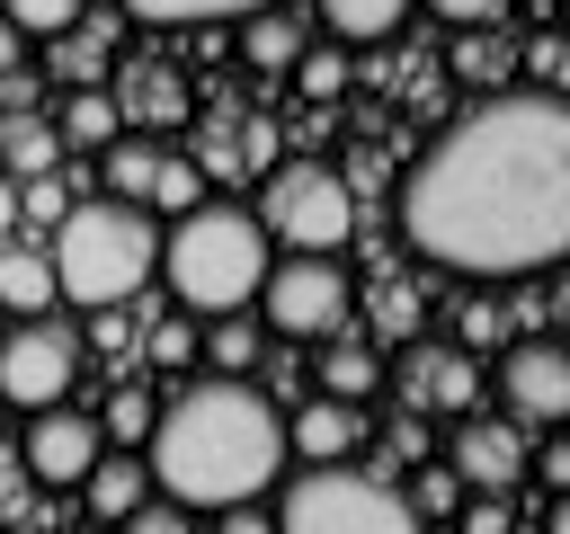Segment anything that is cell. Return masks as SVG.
Returning <instances> with one entry per match:
<instances>
[{"label": "cell", "mask_w": 570, "mask_h": 534, "mask_svg": "<svg viewBox=\"0 0 570 534\" xmlns=\"http://www.w3.org/2000/svg\"><path fill=\"white\" fill-rule=\"evenodd\" d=\"M534 481H543V490H561V481H570V454H561V445H543V454H534Z\"/></svg>", "instance_id": "8d00e7d4"}, {"label": "cell", "mask_w": 570, "mask_h": 534, "mask_svg": "<svg viewBox=\"0 0 570 534\" xmlns=\"http://www.w3.org/2000/svg\"><path fill=\"white\" fill-rule=\"evenodd\" d=\"M401 400H410V409H445V418H463V409L481 400V365H472V347L419 338V347L401 356Z\"/></svg>", "instance_id": "8fae6325"}, {"label": "cell", "mask_w": 570, "mask_h": 534, "mask_svg": "<svg viewBox=\"0 0 570 534\" xmlns=\"http://www.w3.org/2000/svg\"><path fill=\"white\" fill-rule=\"evenodd\" d=\"M107 454V436H98V418L89 409H36V427H27V481H45V490H80V472Z\"/></svg>", "instance_id": "30bf717a"}, {"label": "cell", "mask_w": 570, "mask_h": 534, "mask_svg": "<svg viewBox=\"0 0 570 534\" xmlns=\"http://www.w3.org/2000/svg\"><path fill=\"white\" fill-rule=\"evenodd\" d=\"M267 249H276V240L258 231L249 205L196 196V205L160 231V276H169V294H178L187 320H223V312H249V303H258V276L276 267Z\"/></svg>", "instance_id": "3957f363"}, {"label": "cell", "mask_w": 570, "mask_h": 534, "mask_svg": "<svg viewBox=\"0 0 570 534\" xmlns=\"http://www.w3.org/2000/svg\"><path fill=\"white\" fill-rule=\"evenodd\" d=\"M499 338V303H463V347H490Z\"/></svg>", "instance_id": "d590c367"}, {"label": "cell", "mask_w": 570, "mask_h": 534, "mask_svg": "<svg viewBox=\"0 0 570 534\" xmlns=\"http://www.w3.org/2000/svg\"><path fill=\"white\" fill-rule=\"evenodd\" d=\"M428 9H436L445 27H508V9H517V0H428Z\"/></svg>", "instance_id": "836d02e7"}, {"label": "cell", "mask_w": 570, "mask_h": 534, "mask_svg": "<svg viewBox=\"0 0 570 534\" xmlns=\"http://www.w3.org/2000/svg\"><path fill=\"white\" fill-rule=\"evenodd\" d=\"M321 392H330V400H356V409H365V400L383 392V356H374V347H356V338H338V347L321 356Z\"/></svg>", "instance_id": "7402d4cb"}, {"label": "cell", "mask_w": 570, "mask_h": 534, "mask_svg": "<svg viewBox=\"0 0 570 534\" xmlns=\"http://www.w3.org/2000/svg\"><path fill=\"white\" fill-rule=\"evenodd\" d=\"M80 490H89V516H98V525H116V516H134V507L151 498V472H142V454L107 445V454L80 472Z\"/></svg>", "instance_id": "9a60e30c"}, {"label": "cell", "mask_w": 570, "mask_h": 534, "mask_svg": "<svg viewBox=\"0 0 570 534\" xmlns=\"http://www.w3.org/2000/svg\"><path fill=\"white\" fill-rule=\"evenodd\" d=\"M142 445H151V463H142L151 490L178 498V507H232V498H258L285 472V418L240 374L187 383L169 409H151Z\"/></svg>", "instance_id": "7a4b0ae2"}, {"label": "cell", "mask_w": 570, "mask_h": 534, "mask_svg": "<svg viewBox=\"0 0 570 534\" xmlns=\"http://www.w3.org/2000/svg\"><path fill=\"white\" fill-rule=\"evenodd\" d=\"M223 534H276V516H267L258 498H232V507H223Z\"/></svg>", "instance_id": "e575fe53"}, {"label": "cell", "mask_w": 570, "mask_h": 534, "mask_svg": "<svg viewBox=\"0 0 570 534\" xmlns=\"http://www.w3.org/2000/svg\"><path fill=\"white\" fill-rule=\"evenodd\" d=\"M196 196H205V187H196V169H187V160H160V169H151V187H142V205H160V214H187Z\"/></svg>", "instance_id": "f546056e"}, {"label": "cell", "mask_w": 570, "mask_h": 534, "mask_svg": "<svg viewBox=\"0 0 570 534\" xmlns=\"http://www.w3.org/2000/svg\"><path fill=\"white\" fill-rule=\"evenodd\" d=\"M249 214H258L267 240L312 249V258H338V240L356 231V187L338 169H321V160H285V169H267V187H258Z\"/></svg>", "instance_id": "8992f818"}, {"label": "cell", "mask_w": 570, "mask_h": 534, "mask_svg": "<svg viewBox=\"0 0 570 534\" xmlns=\"http://www.w3.org/2000/svg\"><path fill=\"white\" fill-rule=\"evenodd\" d=\"M53 294L80 303V312H116L142 276H160V222L125 196H98V205H71L53 222Z\"/></svg>", "instance_id": "277c9868"}, {"label": "cell", "mask_w": 570, "mask_h": 534, "mask_svg": "<svg viewBox=\"0 0 570 534\" xmlns=\"http://www.w3.org/2000/svg\"><path fill=\"white\" fill-rule=\"evenodd\" d=\"M401 240L454 276H543L570 249V107L499 89L401 178Z\"/></svg>", "instance_id": "6da1fadb"}, {"label": "cell", "mask_w": 570, "mask_h": 534, "mask_svg": "<svg viewBox=\"0 0 570 534\" xmlns=\"http://www.w3.org/2000/svg\"><path fill=\"white\" fill-rule=\"evenodd\" d=\"M151 169H160V151H151V142H125V134L107 142V196H125V205H134V196L151 187Z\"/></svg>", "instance_id": "d4e9b609"}, {"label": "cell", "mask_w": 570, "mask_h": 534, "mask_svg": "<svg viewBox=\"0 0 570 534\" xmlns=\"http://www.w3.org/2000/svg\"><path fill=\"white\" fill-rule=\"evenodd\" d=\"M294 53H303V27H294L285 0L240 18V62H249V71H294Z\"/></svg>", "instance_id": "ac0fdd59"}, {"label": "cell", "mask_w": 570, "mask_h": 534, "mask_svg": "<svg viewBox=\"0 0 570 534\" xmlns=\"http://www.w3.org/2000/svg\"><path fill=\"white\" fill-rule=\"evenodd\" d=\"M53 169H62V134H53L45 116L9 107V116H0V178L27 187V178H53Z\"/></svg>", "instance_id": "2e32d148"}, {"label": "cell", "mask_w": 570, "mask_h": 534, "mask_svg": "<svg viewBox=\"0 0 570 534\" xmlns=\"http://www.w3.org/2000/svg\"><path fill=\"white\" fill-rule=\"evenodd\" d=\"M401 18H410V0H321L330 44H383V36H401Z\"/></svg>", "instance_id": "ffe728a7"}, {"label": "cell", "mask_w": 570, "mask_h": 534, "mask_svg": "<svg viewBox=\"0 0 570 534\" xmlns=\"http://www.w3.org/2000/svg\"><path fill=\"white\" fill-rule=\"evenodd\" d=\"M142 27H214V18H249V9H276V0H125Z\"/></svg>", "instance_id": "603a6c76"}, {"label": "cell", "mask_w": 570, "mask_h": 534, "mask_svg": "<svg viewBox=\"0 0 570 534\" xmlns=\"http://www.w3.org/2000/svg\"><path fill=\"white\" fill-rule=\"evenodd\" d=\"M0 18L18 27V36H62V27H80V0H0Z\"/></svg>", "instance_id": "f1b7e54d"}, {"label": "cell", "mask_w": 570, "mask_h": 534, "mask_svg": "<svg viewBox=\"0 0 570 534\" xmlns=\"http://www.w3.org/2000/svg\"><path fill=\"white\" fill-rule=\"evenodd\" d=\"M401 498H410V516H445V507H454V498H463V481H454V472H445V463H436V472H419V481H410V490H401Z\"/></svg>", "instance_id": "1f68e13d"}, {"label": "cell", "mask_w": 570, "mask_h": 534, "mask_svg": "<svg viewBox=\"0 0 570 534\" xmlns=\"http://www.w3.org/2000/svg\"><path fill=\"white\" fill-rule=\"evenodd\" d=\"M18 222V178H0V231Z\"/></svg>", "instance_id": "f35d334b"}, {"label": "cell", "mask_w": 570, "mask_h": 534, "mask_svg": "<svg viewBox=\"0 0 570 534\" xmlns=\"http://www.w3.org/2000/svg\"><path fill=\"white\" fill-rule=\"evenodd\" d=\"M80 365H89V347H80V329L53 320V312L0 329V400H9V409H53V400L80 383Z\"/></svg>", "instance_id": "ba28073f"}, {"label": "cell", "mask_w": 570, "mask_h": 534, "mask_svg": "<svg viewBox=\"0 0 570 534\" xmlns=\"http://www.w3.org/2000/svg\"><path fill=\"white\" fill-rule=\"evenodd\" d=\"M365 445V409L356 400H303L294 418H285V454H303V463H347Z\"/></svg>", "instance_id": "4fadbf2b"}, {"label": "cell", "mask_w": 570, "mask_h": 534, "mask_svg": "<svg viewBox=\"0 0 570 534\" xmlns=\"http://www.w3.org/2000/svg\"><path fill=\"white\" fill-rule=\"evenodd\" d=\"M499 392H508V409H517L525 427L570 418V347H561V338H517V347L499 356Z\"/></svg>", "instance_id": "9c48e42d"}, {"label": "cell", "mask_w": 570, "mask_h": 534, "mask_svg": "<svg viewBox=\"0 0 570 534\" xmlns=\"http://www.w3.org/2000/svg\"><path fill=\"white\" fill-rule=\"evenodd\" d=\"M347 80H356V71H347V44H303V53H294V89H303L312 107H330Z\"/></svg>", "instance_id": "cb8c5ba5"}, {"label": "cell", "mask_w": 570, "mask_h": 534, "mask_svg": "<svg viewBox=\"0 0 570 534\" xmlns=\"http://www.w3.org/2000/svg\"><path fill=\"white\" fill-rule=\"evenodd\" d=\"M18 53H27V36H18V27H9V18H0V80H9V71H18Z\"/></svg>", "instance_id": "74e56055"}, {"label": "cell", "mask_w": 570, "mask_h": 534, "mask_svg": "<svg viewBox=\"0 0 570 534\" xmlns=\"http://www.w3.org/2000/svg\"><path fill=\"white\" fill-rule=\"evenodd\" d=\"M276 534H419L401 481L356 463H303V481L276 507Z\"/></svg>", "instance_id": "5b68a950"}, {"label": "cell", "mask_w": 570, "mask_h": 534, "mask_svg": "<svg viewBox=\"0 0 570 534\" xmlns=\"http://www.w3.org/2000/svg\"><path fill=\"white\" fill-rule=\"evenodd\" d=\"M107 98H116V116H125V125H178V116H187V80H178V71H160V62H125Z\"/></svg>", "instance_id": "5bb4252c"}, {"label": "cell", "mask_w": 570, "mask_h": 534, "mask_svg": "<svg viewBox=\"0 0 570 534\" xmlns=\"http://www.w3.org/2000/svg\"><path fill=\"white\" fill-rule=\"evenodd\" d=\"M258 312H267V329H285V338H330V329H347L356 285H347V267H338V258L285 249V267H267V276H258Z\"/></svg>", "instance_id": "52a82bcc"}, {"label": "cell", "mask_w": 570, "mask_h": 534, "mask_svg": "<svg viewBox=\"0 0 570 534\" xmlns=\"http://www.w3.org/2000/svg\"><path fill=\"white\" fill-rule=\"evenodd\" d=\"M508 71H517L508 27H463V44H454V80H472V89H508Z\"/></svg>", "instance_id": "44dd1931"}, {"label": "cell", "mask_w": 570, "mask_h": 534, "mask_svg": "<svg viewBox=\"0 0 570 534\" xmlns=\"http://www.w3.org/2000/svg\"><path fill=\"white\" fill-rule=\"evenodd\" d=\"M116 534H196V525H187V507H178V498H160V490H151L134 516H116Z\"/></svg>", "instance_id": "4dcf8cb0"}, {"label": "cell", "mask_w": 570, "mask_h": 534, "mask_svg": "<svg viewBox=\"0 0 570 534\" xmlns=\"http://www.w3.org/2000/svg\"><path fill=\"white\" fill-rule=\"evenodd\" d=\"M53 134H62V151H107V142L125 134V116H116V98L89 80V89L62 98V125H53Z\"/></svg>", "instance_id": "d6986e66"}, {"label": "cell", "mask_w": 570, "mask_h": 534, "mask_svg": "<svg viewBox=\"0 0 570 534\" xmlns=\"http://www.w3.org/2000/svg\"><path fill=\"white\" fill-rule=\"evenodd\" d=\"M53 303H62L53 294V258L45 249H0V320H36Z\"/></svg>", "instance_id": "e0dca14e"}, {"label": "cell", "mask_w": 570, "mask_h": 534, "mask_svg": "<svg viewBox=\"0 0 570 534\" xmlns=\"http://www.w3.org/2000/svg\"><path fill=\"white\" fill-rule=\"evenodd\" d=\"M205 356H214V374H249V365H258V329H249L240 312H223L214 338H205Z\"/></svg>", "instance_id": "4316f807"}, {"label": "cell", "mask_w": 570, "mask_h": 534, "mask_svg": "<svg viewBox=\"0 0 570 534\" xmlns=\"http://www.w3.org/2000/svg\"><path fill=\"white\" fill-rule=\"evenodd\" d=\"M98 436H107V445H125V454H134V445H142V436H151V400H142V392H134V383H125V392H116V400H107V409H98Z\"/></svg>", "instance_id": "83f0119b"}, {"label": "cell", "mask_w": 570, "mask_h": 534, "mask_svg": "<svg viewBox=\"0 0 570 534\" xmlns=\"http://www.w3.org/2000/svg\"><path fill=\"white\" fill-rule=\"evenodd\" d=\"M454 481H472V490H508L517 472H525V427H499V418H472L463 409V427H454V463H445Z\"/></svg>", "instance_id": "7c38bea8"}, {"label": "cell", "mask_w": 570, "mask_h": 534, "mask_svg": "<svg viewBox=\"0 0 570 534\" xmlns=\"http://www.w3.org/2000/svg\"><path fill=\"white\" fill-rule=\"evenodd\" d=\"M151 365H196V320H187V312L151 329Z\"/></svg>", "instance_id": "d6a6232c"}, {"label": "cell", "mask_w": 570, "mask_h": 534, "mask_svg": "<svg viewBox=\"0 0 570 534\" xmlns=\"http://www.w3.org/2000/svg\"><path fill=\"white\" fill-rule=\"evenodd\" d=\"M53 62H62V80H71V89H89V80H98V62H107V36H98V27H62V36H53Z\"/></svg>", "instance_id": "484cf974"}]
</instances>
